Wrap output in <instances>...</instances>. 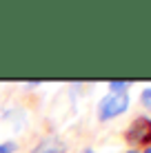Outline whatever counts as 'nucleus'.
<instances>
[{
  "instance_id": "20e7f679",
  "label": "nucleus",
  "mask_w": 151,
  "mask_h": 153,
  "mask_svg": "<svg viewBox=\"0 0 151 153\" xmlns=\"http://www.w3.org/2000/svg\"><path fill=\"white\" fill-rule=\"evenodd\" d=\"M127 87H129L127 80H109V89H111V93H122Z\"/></svg>"
},
{
  "instance_id": "6e6552de",
  "label": "nucleus",
  "mask_w": 151,
  "mask_h": 153,
  "mask_svg": "<svg viewBox=\"0 0 151 153\" xmlns=\"http://www.w3.org/2000/svg\"><path fill=\"white\" fill-rule=\"evenodd\" d=\"M80 153H93V149H89V146H87V149H82Z\"/></svg>"
},
{
  "instance_id": "9d476101",
  "label": "nucleus",
  "mask_w": 151,
  "mask_h": 153,
  "mask_svg": "<svg viewBox=\"0 0 151 153\" xmlns=\"http://www.w3.org/2000/svg\"><path fill=\"white\" fill-rule=\"evenodd\" d=\"M144 153H151V146H147V151H144Z\"/></svg>"
},
{
  "instance_id": "1a4fd4ad",
  "label": "nucleus",
  "mask_w": 151,
  "mask_h": 153,
  "mask_svg": "<svg viewBox=\"0 0 151 153\" xmlns=\"http://www.w3.org/2000/svg\"><path fill=\"white\" fill-rule=\"evenodd\" d=\"M127 153H138V151H136V149H129V151H127Z\"/></svg>"
},
{
  "instance_id": "39448f33",
  "label": "nucleus",
  "mask_w": 151,
  "mask_h": 153,
  "mask_svg": "<svg viewBox=\"0 0 151 153\" xmlns=\"http://www.w3.org/2000/svg\"><path fill=\"white\" fill-rule=\"evenodd\" d=\"M140 102H142L147 109H151V87H147V89L142 91V96H140Z\"/></svg>"
},
{
  "instance_id": "7ed1b4c3",
  "label": "nucleus",
  "mask_w": 151,
  "mask_h": 153,
  "mask_svg": "<svg viewBox=\"0 0 151 153\" xmlns=\"http://www.w3.org/2000/svg\"><path fill=\"white\" fill-rule=\"evenodd\" d=\"M31 153H67V142L60 140L58 135H49L40 140Z\"/></svg>"
},
{
  "instance_id": "f03ea898",
  "label": "nucleus",
  "mask_w": 151,
  "mask_h": 153,
  "mask_svg": "<svg viewBox=\"0 0 151 153\" xmlns=\"http://www.w3.org/2000/svg\"><path fill=\"white\" fill-rule=\"evenodd\" d=\"M124 140H127V144L133 146H144V144L151 146V118H144V115L136 118L124 131Z\"/></svg>"
},
{
  "instance_id": "423d86ee",
  "label": "nucleus",
  "mask_w": 151,
  "mask_h": 153,
  "mask_svg": "<svg viewBox=\"0 0 151 153\" xmlns=\"http://www.w3.org/2000/svg\"><path fill=\"white\" fill-rule=\"evenodd\" d=\"M18 146H16V142H4V144H0V153H13Z\"/></svg>"
},
{
  "instance_id": "0eeeda50",
  "label": "nucleus",
  "mask_w": 151,
  "mask_h": 153,
  "mask_svg": "<svg viewBox=\"0 0 151 153\" xmlns=\"http://www.w3.org/2000/svg\"><path fill=\"white\" fill-rule=\"evenodd\" d=\"M40 82H36V80H31V82H25V87H38Z\"/></svg>"
},
{
  "instance_id": "f257e3e1",
  "label": "nucleus",
  "mask_w": 151,
  "mask_h": 153,
  "mask_svg": "<svg viewBox=\"0 0 151 153\" xmlns=\"http://www.w3.org/2000/svg\"><path fill=\"white\" fill-rule=\"evenodd\" d=\"M127 109H129V93L127 91L109 93V96H105L100 100V104H98V118L100 120H111V118L122 115Z\"/></svg>"
}]
</instances>
